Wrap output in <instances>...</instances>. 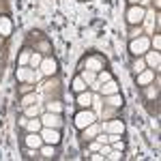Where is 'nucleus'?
I'll use <instances>...</instances> for the list:
<instances>
[{
    "label": "nucleus",
    "mask_w": 161,
    "mask_h": 161,
    "mask_svg": "<svg viewBox=\"0 0 161 161\" xmlns=\"http://www.w3.org/2000/svg\"><path fill=\"white\" fill-rule=\"evenodd\" d=\"M95 120H97V114L90 110V108H82V112H77V114H75V120H73V123H75L77 129H86L88 125H92Z\"/></svg>",
    "instance_id": "1"
},
{
    "label": "nucleus",
    "mask_w": 161,
    "mask_h": 161,
    "mask_svg": "<svg viewBox=\"0 0 161 161\" xmlns=\"http://www.w3.org/2000/svg\"><path fill=\"white\" fill-rule=\"evenodd\" d=\"M148 47H150V39L148 37H136L131 43H129V52H131V54H136V56L146 54Z\"/></svg>",
    "instance_id": "2"
},
{
    "label": "nucleus",
    "mask_w": 161,
    "mask_h": 161,
    "mask_svg": "<svg viewBox=\"0 0 161 161\" xmlns=\"http://www.w3.org/2000/svg\"><path fill=\"white\" fill-rule=\"evenodd\" d=\"M39 133H41V137H43V144H52V146L60 144V131L54 129V127H41Z\"/></svg>",
    "instance_id": "3"
},
{
    "label": "nucleus",
    "mask_w": 161,
    "mask_h": 161,
    "mask_svg": "<svg viewBox=\"0 0 161 161\" xmlns=\"http://www.w3.org/2000/svg\"><path fill=\"white\" fill-rule=\"evenodd\" d=\"M144 19H146V11H144L142 4H133V7L127 11V22H129V24H142Z\"/></svg>",
    "instance_id": "4"
},
{
    "label": "nucleus",
    "mask_w": 161,
    "mask_h": 161,
    "mask_svg": "<svg viewBox=\"0 0 161 161\" xmlns=\"http://www.w3.org/2000/svg\"><path fill=\"white\" fill-rule=\"evenodd\" d=\"M39 118H41L43 127H54V129H60L62 127V118H60V114H56V112H43Z\"/></svg>",
    "instance_id": "5"
},
{
    "label": "nucleus",
    "mask_w": 161,
    "mask_h": 161,
    "mask_svg": "<svg viewBox=\"0 0 161 161\" xmlns=\"http://www.w3.org/2000/svg\"><path fill=\"white\" fill-rule=\"evenodd\" d=\"M101 131L123 136V133H125V123H123V120H110V123H103V125H101Z\"/></svg>",
    "instance_id": "6"
},
{
    "label": "nucleus",
    "mask_w": 161,
    "mask_h": 161,
    "mask_svg": "<svg viewBox=\"0 0 161 161\" xmlns=\"http://www.w3.org/2000/svg\"><path fill=\"white\" fill-rule=\"evenodd\" d=\"M26 146L28 148H41L43 146V137H41V133H37V131H28V137H26Z\"/></svg>",
    "instance_id": "7"
},
{
    "label": "nucleus",
    "mask_w": 161,
    "mask_h": 161,
    "mask_svg": "<svg viewBox=\"0 0 161 161\" xmlns=\"http://www.w3.org/2000/svg\"><path fill=\"white\" fill-rule=\"evenodd\" d=\"M17 80L19 82H35V69L32 67H19L17 69Z\"/></svg>",
    "instance_id": "8"
},
{
    "label": "nucleus",
    "mask_w": 161,
    "mask_h": 161,
    "mask_svg": "<svg viewBox=\"0 0 161 161\" xmlns=\"http://www.w3.org/2000/svg\"><path fill=\"white\" fill-rule=\"evenodd\" d=\"M39 69H41L43 75H54L56 73V60H54V58H45V60H41Z\"/></svg>",
    "instance_id": "9"
},
{
    "label": "nucleus",
    "mask_w": 161,
    "mask_h": 161,
    "mask_svg": "<svg viewBox=\"0 0 161 161\" xmlns=\"http://www.w3.org/2000/svg\"><path fill=\"white\" fill-rule=\"evenodd\" d=\"M153 80H155V71H153V69H144V71L137 73V84H140V86H146Z\"/></svg>",
    "instance_id": "10"
},
{
    "label": "nucleus",
    "mask_w": 161,
    "mask_h": 161,
    "mask_svg": "<svg viewBox=\"0 0 161 161\" xmlns=\"http://www.w3.org/2000/svg\"><path fill=\"white\" fill-rule=\"evenodd\" d=\"M86 69L99 73V71H103V60H101L99 56H90V58H86Z\"/></svg>",
    "instance_id": "11"
},
{
    "label": "nucleus",
    "mask_w": 161,
    "mask_h": 161,
    "mask_svg": "<svg viewBox=\"0 0 161 161\" xmlns=\"http://www.w3.org/2000/svg\"><path fill=\"white\" fill-rule=\"evenodd\" d=\"M146 64L148 67H153V69H159V62H161V56H159V50L155 52H146Z\"/></svg>",
    "instance_id": "12"
},
{
    "label": "nucleus",
    "mask_w": 161,
    "mask_h": 161,
    "mask_svg": "<svg viewBox=\"0 0 161 161\" xmlns=\"http://www.w3.org/2000/svg\"><path fill=\"white\" fill-rule=\"evenodd\" d=\"M99 92L103 97H105V95H114V92H118V84H116L114 80H110V82H105V84L99 86Z\"/></svg>",
    "instance_id": "13"
},
{
    "label": "nucleus",
    "mask_w": 161,
    "mask_h": 161,
    "mask_svg": "<svg viewBox=\"0 0 161 161\" xmlns=\"http://www.w3.org/2000/svg\"><path fill=\"white\" fill-rule=\"evenodd\" d=\"M90 103H92V92H88V90L77 92V105L80 108H90Z\"/></svg>",
    "instance_id": "14"
},
{
    "label": "nucleus",
    "mask_w": 161,
    "mask_h": 161,
    "mask_svg": "<svg viewBox=\"0 0 161 161\" xmlns=\"http://www.w3.org/2000/svg\"><path fill=\"white\" fill-rule=\"evenodd\" d=\"M105 103H108L110 108H120V105H123V97H120L118 92H114V95H105Z\"/></svg>",
    "instance_id": "15"
},
{
    "label": "nucleus",
    "mask_w": 161,
    "mask_h": 161,
    "mask_svg": "<svg viewBox=\"0 0 161 161\" xmlns=\"http://www.w3.org/2000/svg\"><path fill=\"white\" fill-rule=\"evenodd\" d=\"M82 131H84V140H90V137H95V136L101 131V125L92 123V125H88L86 129H82Z\"/></svg>",
    "instance_id": "16"
},
{
    "label": "nucleus",
    "mask_w": 161,
    "mask_h": 161,
    "mask_svg": "<svg viewBox=\"0 0 161 161\" xmlns=\"http://www.w3.org/2000/svg\"><path fill=\"white\" fill-rule=\"evenodd\" d=\"M26 129H28V131H41V127H43V123H41V118H39V116H35V118H28V123L24 125Z\"/></svg>",
    "instance_id": "17"
},
{
    "label": "nucleus",
    "mask_w": 161,
    "mask_h": 161,
    "mask_svg": "<svg viewBox=\"0 0 161 161\" xmlns=\"http://www.w3.org/2000/svg\"><path fill=\"white\" fill-rule=\"evenodd\" d=\"M80 77H82V80H84V82H86L88 86H90V84H95V82H97V73H95V71H90V69H84V71H82V75H80Z\"/></svg>",
    "instance_id": "18"
},
{
    "label": "nucleus",
    "mask_w": 161,
    "mask_h": 161,
    "mask_svg": "<svg viewBox=\"0 0 161 161\" xmlns=\"http://www.w3.org/2000/svg\"><path fill=\"white\" fill-rule=\"evenodd\" d=\"M39 114H41V105H37V103L26 105V116H28V118H35V116H39Z\"/></svg>",
    "instance_id": "19"
},
{
    "label": "nucleus",
    "mask_w": 161,
    "mask_h": 161,
    "mask_svg": "<svg viewBox=\"0 0 161 161\" xmlns=\"http://www.w3.org/2000/svg\"><path fill=\"white\" fill-rule=\"evenodd\" d=\"M86 86H88V84L82 80V77H75V80H73V90H75V92H84Z\"/></svg>",
    "instance_id": "20"
},
{
    "label": "nucleus",
    "mask_w": 161,
    "mask_h": 161,
    "mask_svg": "<svg viewBox=\"0 0 161 161\" xmlns=\"http://www.w3.org/2000/svg\"><path fill=\"white\" fill-rule=\"evenodd\" d=\"M0 30H2V35H11V22H9V17H0Z\"/></svg>",
    "instance_id": "21"
},
{
    "label": "nucleus",
    "mask_w": 161,
    "mask_h": 161,
    "mask_svg": "<svg viewBox=\"0 0 161 161\" xmlns=\"http://www.w3.org/2000/svg\"><path fill=\"white\" fill-rule=\"evenodd\" d=\"M41 60H43V58H41V54H37V52H35V54H30V62H28V64H30L32 69H39Z\"/></svg>",
    "instance_id": "22"
},
{
    "label": "nucleus",
    "mask_w": 161,
    "mask_h": 161,
    "mask_svg": "<svg viewBox=\"0 0 161 161\" xmlns=\"http://www.w3.org/2000/svg\"><path fill=\"white\" fill-rule=\"evenodd\" d=\"M90 105L95 108V110H92L95 114H99V112H101V105H103V101H101L99 95H92V103H90Z\"/></svg>",
    "instance_id": "23"
},
{
    "label": "nucleus",
    "mask_w": 161,
    "mask_h": 161,
    "mask_svg": "<svg viewBox=\"0 0 161 161\" xmlns=\"http://www.w3.org/2000/svg\"><path fill=\"white\" fill-rule=\"evenodd\" d=\"M47 112H56V114H60V112H62V103H60V101H50V103H47Z\"/></svg>",
    "instance_id": "24"
},
{
    "label": "nucleus",
    "mask_w": 161,
    "mask_h": 161,
    "mask_svg": "<svg viewBox=\"0 0 161 161\" xmlns=\"http://www.w3.org/2000/svg\"><path fill=\"white\" fill-rule=\"evenodd\" d=\"M41 155L47 157V159L54 157V146H52V144H43V146H41Z\"/></svg>",
    "instance_id": "25"
},
{
    "label": "nucleus",
    "mask_w": 161,
    "mask_h": 161,
    "mask_svg": "<svg viewBox=\"0 0 161 161\" xmlns=\"http://www.w3.org/2000/svg\"><path fill=\"white\" fill-rule=\"evenodd\" d=\"M30 54H32L30 50H26V52H22V54H19V67H24V64H28V62H30Z\"/></svg>",
    "instance_id": "26"
},
{
    "label": "nucleus",
    "mask_w": 161,
    "mask_h": 161,
    "mask_svg": "<svg viewBox=\"0 0 161 161\" xmlns=\"http://www.w3.org/2000/svg\"><path fill=\"white\" fill-rule=\"evenodd\" d=\"M112 80V75L108 73V71H99V75H97V82L99 84H105V82H110Z\"/></svg>",
    "instance_id": "27"
},
{
    "label": "nucleus",
    "mask_w": 161,
    "mask_h": 161,
    "mask_svg": "<svg viewBox=\"0 0 161 161\" xmlns=\"http://www.w3.org/2000/svg\"><path fill=\"white\" fill-rule=\"evenodd\" d=\"M37 99H39L37 95H26L24 99H22V103H24V108H26V105H32V103H37Z\"/></svg>",
    "instance_id": "28"
},
{
    "label": "nucleus",
    "mask_w": 161,
    "mask_h": 161,
    "mask_svg": "<svg viewBox=\"0 0 161 161\" xmlns=\"http://www.w3.org/2000/svg\"><path fill=\"white\" fill-rule=\"evenodd\" d=\"M133 69H136V73L144 71V69H146V62H144V58H137V60H136V64H133Z\"/></svg>",
    "instance_id": "29"
},
{
    "label": "nucleus",
    "mask_w": 161,
    "mask_h": 161,
    "mask_svg": "<svg viewBox=\"0 0 161 161\" xmlns=\"http://www.w3.org/2000/svg\"><path fill=\"white\" fill-rule=\"evenodd\" d=\"M112 148H114V150H120V153H123V150H125V142H123V140H116V142H112Z\"/></svg>",
    "instance_id": "30"
},
{
    "label": "nucleus",
    "mask_w": 161,
    "mask_h": 161,
    "mask_svg": "<svg viewBox=\"0 0 161 161\" xmlns=\"http://www.w3.org/2000/svg\"><path fill=\"white\" fill-rule=\"evenodd\" d=\"M97 142H101V144H110V133H108V136H103V133H97Z\"/></svg>",
    "instance_id": "31"
},
{
    "label": "nucleus",
    "mask_w": 161,
    "mask_h": 161,
    "mask_svg": "<svg viewBox=\"0 0 161 161\" xmlns=\"http://www.w3.org/2000/svg\"><path fill=\"white\" fill-rule=\"evenodd\" d=\"M108 159H112V161L120 159V150H114V148H112V153H110V155H108Z\"/></svg>",
    "instance_id": "32"
},
{
    "label": "nucleus",
    "mask_w": 161,
    "mask_h": 161,
    "mask_svg": "<svg viewBox=\"0 0 161 161\" xmlns=\"http://www.w3.org/2000/svg\"><path fill=\"white\" fill-rule=\"evenodd\" d=\"M150 43L155 45V50H159V47H161V37H159V35H155V39H153Z\"/></svg>",
    "instance_id": "33"
},
{
    "label": "nucleus",
    "mask_w": 161,
    "mask_h": 161,
    "mask_svg": "<svg viewBox=\"0 0 161 161\" xmlns=\"http://www.w3.org/2000/svg\"><path fill=\"white\" fill-rule=\"evenodd\" d=\"M99 148H101V142H92V144H90V150H95V153H99Z\"/></svg>",
    "instance_id": "34"
},
{
    "label": "nucleus",
    "mask_w": 161,
    "mask_h": 161,
    "mask_svg": "<svg viewBox=\"0 0 161 161\" xmlns=\"http://www.w3.org/2000/svg\"><path fill=\"white\" fill-rule=\"evenodd\" d=\"M146 95H148L150 99H153V97H157V88H148V90H146Z\"/></svg>",
    "instance_id": "35"
},
{
    "label": "nucleus",
    "mask_w": 161,
    "mask_h": 161,
    "mask_svg": "<svg viewBox=\"0 0 161 161\" xmlns=\"http://www.w3.org/2000/svg\"><path fill=\"white\" fill-rule=\"evenodd\" d=\"M131 35H133V37H142V28H140V26L133 28V32H131Z\"/></svg>",
    "instance_id": "36"
},
{
    "label": "nucleus",
    "mask_w": 161,
    "mask_h": 161,
    "mask_svg": "<svg viewBox=\"0 0 161 161\" xmlns=\"http://www.w3.org/2000/svg\"><path fill=\"white\" fill-rule=\"evenodd\" d=\"M129 2H131V4H140L142 0H129Z\"/></svg>",
    "instance_id": "37"
}]
</instances>
